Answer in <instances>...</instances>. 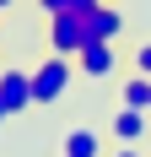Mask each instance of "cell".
Here are the masks:
<instances>
[{"label": "cell", "instance_id": "obj_1", "mask_svg": "<svg viewBox=\"0 0 151 157\" xmlns=\"http://www.w3.org/2000/svg\"><path fill=\"white\" fill-rule=\"evenodd\" d=\"M70 81H76V60L70 54H49V60L32 71V98H38V103H60Z\"/></svg>", "mask_w": 151, "mask_h": 157}, {"label": "cell", "instance_id": "obj_2", "mask_svg": "<svg viewBox=\"0 0 151 157\" xmlns=\"http://www.w3.org/2000/svg\"><path fill=\"white\" fill-rule=\"evenodd\" d=\"M92 38H87V16L81 11H60V16H49V49H54V54H81V49H87Z\"/></svg>", "mask_w": 151, "mask_h": 157}, {"label": "cell", "instance_id": "obj_3", "mask_svg": "<svg viewBox=\"0 0 151 157\" xmlns=\"http://www.w3.org/2000/svg\"><path fill=\"white\" fill-rule=\"evenodd\" d=\"M0 103H6V109L11 114H22V109H32V103H38V98H32V71H0Z\"/></svg>", "mask_w": 151, "mask_h": 157}, {"label": "cell", "instance_id": "obj_4", "mask_svg": "<svg viewBox=\"0 0 151 157\" xmlns=\"http://www.w3.org/2000/svg\"><path fill=\"white\" fill-rule=\"evenodd\" d=\"M76 71L92 81H108L113 71H119V54H113V44H87L81 54H76Z\"/></svg>", "mask_w": 151, "mask_h": 157}, {"label": "cell", "instance_id": "obj_5", "mask_svg": "<svg viewBox=\"0 0 151 157\" xmlns=\"http://www.w3.org/2000/svg\"><path fill=\"white\" fill-rule=\"evenodd\" d=\"M81 16H87V38H92V44H113V38L124 33V16L113 11L108 0H97V6H92V11H81Z\"/></svg>", "mask_w": 151, "mask_h": 157}, {"label": "cell", "instance_id": "obj_6", "mask_svg": "<svg viewBox=\"0 0 151 157\" xmlns=\"http://www.w3.org/2000/svg\"><path fill=\"white\" fill-rule=\"evenodd\" d=\"M146 125H151V114H146V109H124V103H119V114H113V125H108V130H113L124 146H135L140 136H146Z\"/></svg>", "mask_w": 151, "mask_h": 157}, {"label": "cell", "instance_id": "obj_7", "mask_svg": "<svg viewBox=\"0 0 151 157\" xmlns=\"http://www.w3.org/2000/svg\"><path fill=\"white\" fill-rule=\"evenodd\" d=\"M119 103H124V109H146V114H151V76H140V71L124 76V81H119Z\"/></svg>", "mask_w": 151, "mask_h": 157}, {"label": "cell", "instance_id": "obj_8", "mask_svg": "<svg viewBox=\"0 0 151 157\" xmlns=\"http://www.w3.org/2000/svg\"><path fill=\"white\" fill-rule=\"evenodd\" d=\"M65 157H103V141H97V130H70L65 136Z\"/></svg>", "mask_w": 151, "mask_h": 157}, {"label": "cell", "instance_id": "obj_9", "mask_svg": "<svg viewBox=\"0 0 151 157\" xmlns=\"http://www.w3.org/2000/svg\"><path fill=\"white\" fill-rule=\"evenodd\" d=\"M38 6H43L49 16H60V11H92L97 0H38Z\"/></svg>", "mask_w": 151, "mask_h": 157}, {"label": "cell", "instance_id": "obj_10", "mask_svg": "<svg viewBox=\"0 0 151 157\" xmlns=\"http://www.w3.org/2000/svg\"><path fill=\"white\" fill-rule=\"evenodd\" d=\"M135 71H140V76H151V44L135 49Z\"/></svg>", "mask_w": 151, "mask_h": 157}, {"label": "cell", "instance_id": "obj_11", "mask_svg": "<svg viewBox=\"0 0 151 157\" xmlns=\"http://www.w3.org/2000/svg\"><path fill=\"white\" fill-rule=\"evenodd\" d=\"M6 119H11V109H6V103H0V125H6Z\"/></svg>", "mask_w": 151, "mask_h": 157}, {"label": "cell", "instance_id": "obj_12", "mask_svg": "<svg viewBox=\"0 0 151 157\" xmlns=\"http://www.w3.org/2000/svg\"><path fill=\"white\" fill-rule=\"evenodd\" d=\"M113 157H135V152H130V146H124V152H113Z\"/></svg>", "mask_w": 151, "mask_h": 157}, {"label": "cell", "instance_id": "obj_13", "mask_svg": "<svg viewBox=\"0 0 151 157\" xmlns=\"http://www.w3.org/2000/svg\"><path fill=\"white\" fill-rule=\"evenodd\" d=\"M6 6H11V0H0V11H6Z\"/></svg>", "mask_w": 151, "mask_h": 157}]
</instances>
